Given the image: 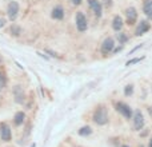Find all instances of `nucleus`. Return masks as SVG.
<instances>
[{"label": "nucleus", "instance_id": "f257e3e1", "mask_svg": "<svg viewBox=\"0 0 152 147\" xmlns=\"http://www.w3.org/2000/svg\"><path fill=\"white\" fill-rule=\"evenodd\" d=\"M92 119L96 124L99 126H104V124L108 123V112H107V108L104 106H100L97 107L96 110L94 111V115H92Z\"/></svg>", "mask_w": 152, "mask_h": 147}, {"label": "nucleus", "instance_id": "f03ea898", "mask_svg": "<svg viewBox=\"0 0 152 147\" xmlns=\"http://www.w3.org/2000/svg\"><path fill=\"white\" fill-rule=\"evenodd\" d=\"M116 110H118L126 119H131L132 116H134L132 108L129 107L127 103H124V102H118V103H116Z\"/></svg>", "mask_w": 152, "mask_h": 147}, {"label": "nucleus", "instance_id": "7ed1b4c3", "mask_svg": "<svg viewBox=\"0 0 152 147\" xmlns=\"http://www.w3.org/2000/svg\"><path fill=\"white\" fill-rule=\"evenodd\" d=\"M76 27H77V29H79L80 32L87 31V28H88L87 18L84 16V13L81 12V11H79V12L76 13Z\"/></svg>", "mask_w": 152, "mask_h": 147}, {"label": "nucleus", "instance_id": "20e7f679", "mask_svg": "<svg viewBox=\"0 0 152 147\" xmlns=\"http://www.w3.org/2000/svg\"><path fill=\"white\" fill-rule=\"evenodd\" d=\"M19 3L15 1V0H11L10 3H8V7H7V13H8V18L11 19V20H15L16 16H18L19 13Z\"/></svg>", "mask_w": 152, "mask_h": 147}, {"label": "nucleus", "instance_id": "39448f33", "mask_svg": "<svg viewBox=\"0 0 152 147\" xmlns=\"http://www.w3.org/2000/svg\"><path fill=\"white\" fill-rule=\"evenodd\" d=\"M134 129L136 130V131H139V130L143 129V126H144V116H143L142 111H135L134 112Z\"/></svg>", "mask_w": 152, "mask_h": 147}, {"label": "nucleus", "instance_id": "423d86ee", "mask_svg": "<svg viewBox=\"0 0 152 147\" xmlns=\"http://www.w3.org/2000/svg\"><path fill=\"white\" fill-rule=\"evenodd\" d=\"M113 48H115V40H113L112 37L104 39V42H103V44H102V52L104 54V55H108V54H111L113 51Z\"/></svg>", "mask_w": 152, "mask_h": 147}, {"label": "nucleus", "instance_id": "0eeeda50", "mask_svg": "<svg viewBox=\"0 0 152 147\" xmlns=\"http://www.w3.org/2000/svg\"><path fill=\"white\" fill-rule=\"evenodd\" d=\"M0 137L4 142H10L11 138H12V131H11V127L5 123L0 124Z\"/></svg>", "mask_w": 152, "mask_h": 147}, {"label": "nucleus", "instance_id": "6e6552de", "mask_svg": "<svg viewBox=\"0 0 152 147\" xmlns=\"http://www.w3.org/2000/svg\"><path fill=\"white\" fill-rule=\"evenodd\" d=\"M150 28H151V26L147 20H140V23L137 24L136 29H135V35H136V36H142L145 32L150 31Z\"/></svg>", "mask_w": 152, "mask_h": 147}, {"label": "nucleus", "instance_id": "1a4fd4ad", "mask_svg": "<svg viewBox=\"0 0 152 147\" xmlns=\"http://www.w3.org/2000/svg\"><path fill=\"white\" fill-rule=\"evenodd\" d=\"M126 16H127V24L132 26V24L136 23V20H137V12H136V10H135L134 7L127 8Z\"/></svg>", "mask_w": 152, "mask_h": 147}, {"label": "nucleus", "instance_id": "9d476101", "mask_svg": "<svg viewBox=\"0 0 152 147\" xmlns=\"http://www.w3.org/2000/svg\"><path fill=\"white\" fill-rule=\"evenodd\" d=\"M88 5H89V8L94 11V13L97 16V18H100V16H102V13H103L102 3L97 1V0H88Z\"/></svg>", "mask_w": 152, "mask_h": 147}, {"label": "nucleus", "instance_id": "9b49d317", "mask_svg": "<svg viewBox=\"0 0 152 147\" xmlns=\"http://www.w3.org/2000/svg\"><path fill=\"white\" fill-rule=\"evenodd\" d=\"M51 16H52V19H55V20H61V19L64 18V10L61 5H56L55 8L52 10V13H51Z\"/></svg>", "mask_w": 152, "mask_h": 147}, {"label": "nucleus", "instance_id": "f8f14e48", "mask_svg": "<svg viewBox=\"0 0 152 147\" xmlns=\"http://www.w3.org/2000/svg\"><path fill=\"white\" fill-rule=\"evenodd\" d=\"M13 95H15V100L16 103H23L24 100V92H23V88L20 86H16L15 90H13Z\"/></svg>", "mask_w": 152, "mask_h": 147}, {"label": "nucleus", "instance_id": "ddd939ff", "mask_svg": "<svg viewBox=\"0 0 152 147\" xmlns=\"http://www.w3.org/2000/svg\"><path fill=\"white\" fill-rule=\"evenodd\" d=\"M112 28L115 29V31H120L121 28H123V19L120 18L119 15H116L115 18H113V20H112Z\"/></svg>", "mask_w": 152, "mask_h": 147}, {"label": "nucleus", "instance_id": "4468645a", "mask_svg": "<svg viewBox=\"0 0 152 147\" xmlns=\"http://www.w3.org/2000/svg\"><path fill=\"white\" fill-rule=\"evenodd\" d=\"M143 11L150 19H152V0H144L143 3Z\"/></svg>", "mask_w": 152, "mask_h": 147}, {"label": "nucleus", "instance_id": "2eb2a0df", "mask_svg": "<svg viewBox=\"0 0 152 147\" xmlns=\"http://www.w3.org/2000/svg\"><path fill=\"white\" fill-rule=\"evenodd\" d=\"M24 119H26V114H24L23 111H19V112L15 114V118H13V123H15L16 126H20V124H23Z\"/></svg>", "mask_w": 152, "mask_h": 147}, {"label": "nucleus", "instance_id": "dca6fc26", "mask_svg": "<svg viewBox=\"0 0 152 147\" xmlns=\"http://www.w3.org/2000/svg\"><path fill=\"white\" fill-rule=\"evenodd\" d=\"M116 39H118L119 44H126L128 42V35L126 32H119V34H116Z\"/></svg>", "mask_w": 152, "mask_h": 147}, {"label": "nucleus", "instance_id": "f3484780", "mask_svg": "<svg viewBox=\"0 0 152 147\" xmlns=\"http://www.w3.org/2000/svg\"><path fill=\"white\" fill-rule=\"evenodd\" d=\"M91 134H92V129L89 126H84L79 130V135H81V137H88Z\"/></svg>", "mask_w": 152, "mask_h": 147}, {"label": "nucleus", "instance_id": "a211bd4d", "mask_svg": "<svg viewBox=\"0 0 152 147\" xmlns=\"http://www.w3.org/2000/svg\"><path fill=\"white\" fill-rule=\"evenodd\" d=\"M10 31H11V35H13V36H19V35L21 34V28L18 26V24H12Z\"/></svg>", "mask_w": 152, "mask_h": 147}, {"label": "nucleus", "instance_id": "6ab92c4d", "mask_svg": "<svg viewBox=\"0 0 152 147\" xmlns=\"http://www.w3.org/2000/svg\"><path fill=\"white\" fill-rule=\"evenodd\" d=\"M143 59H144V56H142V58H134V59H129V60L126 63V66H127V67H129V66H132V64H136V63H139V62H142Z\"/></svg>", "mask_w": 152, "mask_h": 147}, {"label": "nucleus", "instance_id": "aec40b11", "mask_svg": "<svg viewBox=\"0 0 152 147\" xmlns=\"http://www.w3.org/2000/svg\"><path fill=\"white\" fill-rule=\"evenodd\" d=\"M134 94V86L132 84H128V86H126V88H124V95L126 96H129V95Z\"/></svg>", "mask_w": 152, "mask_h": 147}, {"label": "nucleus", "instance_id": "412c9836", "mask_svg": "<svg viewBox=\"0 0 152 147\" xmlns=\"http://www.w3.org/2000/svg\"><path fill=\"white\" fill-rule=\"evenodd\" d=\"M5 84V80H4V75H3V72L0 71V91L3 90V87H4Z\"/></svg>", "mask_w": 152, "mask_h": 147}, {"label": "nucleus", "instance_id": "4be33fe9", "mask_svg": "<svg viewBox=\"0 0 152 147\" xmlns=\"http://www.w3.org/2000/svg\"><path fill=\"white\" fill-rule=\"evenodd\" d=\"M104 4L107 5V7H111V5H112V0H104Z\"/></svg>", "mask_w": 152, "mask_h": 147}, {"label": "nucleus", "instance_id": "5701e85b", "mask_svg": "<svg viewBox=\"0 0 152 147\" xmlns=\"http://www.w3.org/2000/svg\"><path fill=\"white\" fill-rule=\"evenodd\" d=\"M4 26H5V19L0 18V28H1V27H4Z\"/></svg>", "mask_w": 152, "mask_h": 147}, {"label": "nucleus", "instance_id": "b1692460", "mask_svg": "<svg viewBox=\"0 0 152 147\" xmlns=\"http://www.w3.org/2000/svg\"><path fill=\"white\" fill-rule=\"evenodd\" d=\"M71 3L72 4H75V5H79L81 3V0H71Z\"/></svg>", "mask_w": 152, "mask_h": 147}, {"label": "nucleus", "instance_id": "393cba45", "mask_svg": "<svg viewBox=\"0 0 152 147\" xmlns=\"http://www.w3.org/2000/svg\"><path fill=\"white\" fill-rule=\"evenodd\" d=\"M140 47H143V44H140V46H137V47H135V48H134V50H132V51H131V52H129V55H131V54H134V52H135V51H136V50H139V48H140Z\"/></svg>", "mask_w": 152, "mask_h": 147}, {"label": "nucleus", "instance_id": "a878e982", "mask_svg": "<svg viewBox=\"0 0 152 147\" xmlns=\"http://www.w3.org/2000/svg\"><path fill=\"white\" fill-rule=\"evenodd\" d=\"M121 48H123V46H120V47H118V48H113V51H112V52H119V51H121Z\"/></svg>", "mask_w": 152, "mask_h": 147}, {"label": "nucleus", "instance_id": "bb28decb", "mask_svg": "<svg viewBox=\"0 0 152 147\" xmlns=\"http://www.w3.org/2000/svg\"><path fill=\"white\" fill-rule=\"evenodd\" d=\"M148 112H150L151 115H152V107H148Z\"/></svg>", "mask_w": 152, "mask_h": 147}, {"label": "nucleus", "instance_id": "cd10ccee", "mask_svg": "<svg viewBox=\"0 0 152 147\" xmlns=\"http://www.w3.org/2000/svg\"><path fill=\"white\" fill-rule=\"evenodd\" d=\"M148 147H152V138H151V140H150V145H148Z\"/></svg>", "mask_w": 152, "mask_h": 147}, {"label": "nucleus", "instance_id": "c85d7f7f", "mask_svg": "<svg viewBox=\"0 0 152 147\" xmlns=\"http://www.w3.org/2000/svg\"><path fill=\"white\" fill-rule=\"evenodd\" d=\"M121 147H129V146H126V145H124V146H121Z\"/></svg>", "mask_w": 152, "mask_h": 147}]
</instances>
